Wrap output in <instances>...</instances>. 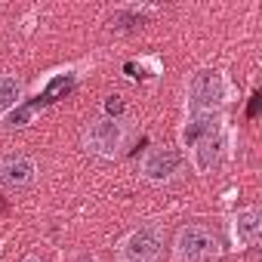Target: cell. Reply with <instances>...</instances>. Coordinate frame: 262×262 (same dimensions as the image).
<instances>
[{
    "instance_id": "cell-9",
    "label": "cell",
    "mask_w": 262,
    "mask_h": 262,
    "mask_svg": "<svg viewBox=\"0 0 262 262\" xmlns=\"http://www.w3.org/2000/svg\"><path fill=\"white\" fill-rule=\"evenodd\" d=\"M222 133L219 136H213V139H204L201 145H194V164H198V170H213L216 164H219V158H222Z\"/></svg>"
},
{
    "instance_id": "cell-4",
    "label": "cell",
    "mask_w": 262,
    "mask_h": 262,
    "mask_svg": "<svg viewBox=\"0 0 262 262\" xmlns=\"http://www.w3.org/2000/svg\"><path fill=\"white\" fill-rule=\"evenodd\" d=\"M161 247H164L161 231L155 225H142L120 241V259L123 262H155L161 256Z\"/></svg>"
},
{
    "instance_id": "cell-12",
    "label": "cell",
    "mask_w": 262,
    "mask_h": 262,
    "mask_svg": "<svg viewBox=\"0 0 262 262\" xmlns=\"http://www.w3.org/2000/svg\"><path fill=\"white\" fill-rule=\"evenodd\" d=\"M105 108H108V117H111V114H120V111H123V102H120V96H108Z\"/></svg>"
},
{
    "instance_id": "cell-3",
    "label": "cell",
    "mask_w": 262,
    "mask_h": 262,
    "mask_svg": "<svg viewBox=\"0 0 262 262\" xmlns=\"http://www.w3.org/2000/svg\"><path fill=\"white\" fill-rule=\"evenodd\" d=\"M83 145L93 151V155H102V158H114L123 145V123L117 117H99L86 126L83 133Z\"/></svg>"
},
{
    "instance_id": "cell-5",
    "label": "cell",
    "mask_w": 262,
    "mask_h": 262,
    "mask_svg": "<svg viewBox=\"0 0 262 262\" xmlns=\"http://www.w3.org/2000/svg\"><path fill=\"white\" fill-rule=\"evenodd\" d=\"M179 164H182V158L176 148H151L142 161V176L151 182H167L179 170Z\"/></svg>"
},
{
    "instance_id": "cell-2",
    "label": "cell",
    "mask_w": 262,
    "mask_h": 262,
    "mask_svg": "<svg viewBox=\"0 0 262 262\" xmlns=\"http://www.w3.org/2000/svg\"><path fill=\"white\" fill-rule=\"evenodd\" d=\"M173 250H176L179 262H204V259L219 253V241L204 225H188V228H182L176 234V247Z\"/></svg>"
},
{
    "instance_id": "cell-6",
    "label": "cell",
    "mask_w": 262,
    "mask_h": 262,
    "mask_svg": "<svg viewBox=\"0 0 262 262\" xmlns=\"http://www.w3.org/2000/svg\"><path fill=\"white\" fill-rule=\"evenodd\" d=\"M34 176H37V167H34L31 158L16 155V158L0 161V185L4 188H25V185L34 182Z\"/></svg>"
},
{
    "instance_id": "cell-7",
    "label": "cell",
    "mask_w": 262,
    "mask_h": 262,
    "mask_svg": "<svg viewBox=\"0 0 262 262\" xmlns=\"http://www.w3.org/2000/svg\"><path fill=\"white\" fill-rule=\"evenodd\" d=\"M219 133H222V117L219 114H191V120L182 126V142L188 148H194L204 139H213Z\"/></svg>"
},
{
    "instance_id": "cell-1",
    "label": "cell",
    "mask_w": 262,
    "mask_h": 262,
    "mask_svg": "<svg viewBox=\"0 0 262 262\" xmlns=\"http://www.w3.org/2000/svg\"><path fill=\"white\" fill-rule=\"evenodd\" d=\"M228 90H225V77L219 71H198L188 83V108L191 114H213V108H219L225 102Z\"/></svg>"
},
{
    "instance_id": "cell-11",
    "label": "cell",
    "mask_w": 262,
    "mask_h": 262,
    "mask_svg": "<svg viewBox=\"0 0 262 262\" xmlns=\"http://www.w3.org/2000/svg\"><path fill=\"white\" fill-rule=\"evenodd\" d=\"M34 108H37V105H25V108H19V111H13V114L7 117V123H10V126H25V123L31 120V114H34Z\"/></svg>"
},
{
    "instance_id": "cell-8",
    "label": "cell",
    "mask_w": 262,
    "mask_h": 262,
    "mask_svg": "<svg viewBox=\"0 0 262 262\" xmlns=\"http://www.w3.org/2000/svg\"><path fill=\"white\" fill-rule=\"evenodd\" d=\"M259 231H262V222H259V210H256V207L241 210V213L234 216V244H237V247L256 244Z\"/></svg>"
},
{
    "instance_id": "cell-10",
    "label": "cell",
    "mask_w": 262,
    "mask_h": 262,
    "mask_svg": "<svg viewBox=\"0 0 262 262\" xmlns=\"http://www.w3.org/2000/svg\"><path fill=\"white\" fill-rule=\"evenodd\" d=\"M19 99H22V83H19V77H13V74H0V111L16 108Z\"/></svg>"
}]
</instances>
